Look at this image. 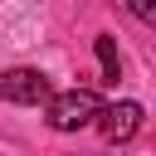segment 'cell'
Instances as JSON below:
<instances>
[{"mask_svg":"<svg viewBox=\"0 0 156 156\" xmlns=\"http://www.w3.org/2000/svg\"><path fill=\"white\" fill-rule=\"evenodd\" d=\"M0 98L5 102H24V107H39V102L54 98V88H49V78L39 68H5L0 73Z\"/></svg>","mask_w":156,"mask_h":156,"instance_id":"7a4b0ae2","label":"cell"},{"mask_svg":"<svg viewBox=\"0 0 156 156\" xmlns=\"http://www.w3.org/2000/svg\"><path fill=\"white\" fill-rule=\"evenodd\" d=\"M44 107H49L44 117H49V127H54V132H78V127L98 122L102 98H98L93 88H68V93H54Z\"/></svg>","mask_w":156,"mask_h":156,"instance_id":"6da1fadb","label":"cell"},{"mask_svg":"<svg viewBox=\"0 0 156 156\" xmlns=\"http://www.w3.org/2000/svg\"><path fill=\"white\" fill-rule=\"evenodd\" d=\"M93 49H98V63H102V83H117V78H122L117 39H112V34H98V39H93Z\"/></svg>","mask_w":156,"mask_h":156,"instance_id":"277c9868","label":"cell"},{"mask_svg":"<svg viewBox=\"0 0 156 156\" xmlns=\"http://www.w3.org/2000/svg\"><path fill=\"white\" fill-rule=\"evenodd\" d=\"M98 127H102L107 141H132L136 127H141V102H112V107H102Z\"/></svg>","mask_w":156,"mask_h":156,"instance_id":"3957f363","label":"cell"}]
</instances>
